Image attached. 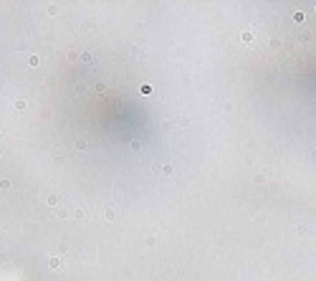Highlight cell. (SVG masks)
Wrapping results in <instances>:
<instances>
[{
  "label": "cell",
  "mask_w": 316,
  "mask_h": 281,
  "mask_svg": "<svg viewBox=\"0 0 316 281\" xmlns=\"http://www.w3.org/2000/svg\"><path fill=\"white\" fill-rule=\"evenodd\" d=\"M13 187V182L8 180V177H3V180H0V190H10Z\"/></svg>",
  "instance_id": "obj_2"
},
{
  "label": "cell",
  "mask_w": 316,
  "mask_h": 281,
  "mask_svg": "<svg viewBox=\"0 0 316 281\" xmlns=\"http://www.w3.org/2000/svg\"><path fill=\"white\" fill-rule=\"evenodd\" d=\"M25 106H28V101H25V99H18V101H15V109H18V112H23Z\"/></svg>",
  "instance_id": "obj_3"
},
{
  "label": "cell",
  "mask_w": 316,
  "mask_h": 281,
  "mask_svg": "<svg viewBox=\"0 0 316 281\" xmlns=\"http://www.w3.org/2000/svg\"><path fill=\"white\" fill-rule=\"evenodd\" d=\"M51 269H61V266H63V261H61V258H56V256H53V258H51Z\"/></svg>",
  "instance_id": "obj_1"
},
{
  "label": "cell",
  "mask_w": 316,
  "mask_h": 281,
  "mask_svg": "<svg viewBox=\"0 0 316 281\" xmlns=\"http://www.w3.org/2000/svg\"><path fill=\"white\" fill-rule=\"evenodd\" d=\"M76 147H78V150H86L88 142H86V139H78V142H76Z\"/></svg>",
  "instance_id": "obj_6"
},
{
  "label": "cell",
  "mask_w": 316,
  "mask_h": 281,
  "mask_svg": "<svg viewBox=\"0 0 316 281\" xmlns=\"http://www.w3.org/2000/svg\"><path fill=\"white\" fill-rule=\"evenodd\" d=\"M46 203L53 208V205H58V198H56V195H48V200H46Z\"/></svg>",
  "instance_id": "obj_4"
},
{
  "label": "cell",
  "mask_w": 316,
  "mask_h": 281,
  "mask_svg": "<svg viewBox=\"0 0 316 281\" xmlns=\"http://www.w3.org/2000/svg\"><path fill=\"white\" fill-rule=\"evenodd\" d=\"M104 218H106V220H114V218H116V213H114V210H111V208H109V210H106V213H104Z\"/></svg>",
  "instance_id": "obj_5"
},
{
  "label": "cell",
  "mask_w": 316,
  "mask_h": 281,
  "mask_svg": "<svg viewBox=\"0 0 316 281\" xmlns=\"http://www.w3.org/2000/svg\"><path fill=\"white\" fill-rule=\"evenodd\" d=\"M28 63H31V66H38V63H41V58H38V56H31V61H28Z\"/></svg>",
  "instance_id": "obj_7"
}]
</instances>
